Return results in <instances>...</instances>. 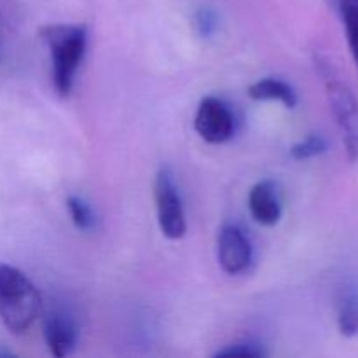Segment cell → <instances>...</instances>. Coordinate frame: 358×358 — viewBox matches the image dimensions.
Returning a JSON list of instances; mask_svg holds the SVG:
<instances>
[{
	"instance_id": "11",
	"label": "cell",
	"mask_w": 358,
	"mask_h": 358,
	"mask_svg": "<svg viewBox=\"0 0 358 358\" xmlns=\"http://www.w3.org/2000/svg\"><path fill=\"white\" fill-rule=\"evenodd\" d=\"M338 329L345 338L358 336V290L345 289L338 301Z\"/></svg>"
},
{
	"instance_id": "12",
	"label": "cell",
	"mask_w": 358,
	"mask_h": 358,
	"mask_svg": "<svg viewBox=\"0 0 358 358\" xmlns=\"http://www.w3.org/2000/svg\"><path fill=\"white\" fill-rule=\"evenodd\" d=\"M66 208H69L70 219H72L73 226L79 231H91L96 224V217H94L91 206L84 201L79 196H69L66 198Z\"/></svg>"
},
{
	"instance_id": "9",
	"label": "cell",
	"mask_w": 358,
	"mask_h": 358,
	"mask_svg": "<svg viewBox=\"0 0 358 358\" xmlns=\"http://www.w3.org/2000/svg\"><path fill=\"white\" fill-rule=\"evenodd\" d=\"M248 96L255 101H280L287 108H296L299 103L296 90L289 83L275 77H266L248 87Z\"/></svg>"
},
{
	"instance_id": "8",
	"label": "cell",
	"mask_w": 358,
	"mask_h": 358,
	"mask_svg": "<svg viewBox=\"0 0 358 358\" xmlns=\"http://www.w3.org/2000/svg\"><path fill=\"white\" fill-rule=\"evenodd\" d=\"M44 339L51 355L58 358L72 355L77 345L76 324L69 315L55 311L44 320Z\"/></svg>"
},
{
	"instance_id": "15",
	"label": "cell",
	"mask_w": 358,
	"mask_h": 358,
	"mask_svg": "<svg viewBox=\"0 0 358 358\" xmlns=\"http://www.w3.org/2000/svg\"><path fill=\"white\" fill-rule=\"evenodd\" d=\"M194 24L196 30L201 37L210 38L219 28V16L212 7H201L198 13L194 14Z\"/></svg>"
},
{
	"instance_id": "4",
	"label": "cell",
	"mask_w": 358,
	"mask_h": 358,
	"mask_svg": "<svg viewBox=\"0 0 358 358\" xmlns=\"http://www.w3.org/2000/svg\"><path fill=\"white\" fill-rule=\"evenodd\" d=\"M154 198H156L157 224L168 240H180L187 231L184 203L180 192L175 184L173 173L168 168H161L154 184Z\"/></svg>"
},
{
	"instance_id": "7",
	"label": "cell",
	"mask_w": 358,
	"mask_h": 358,
	"mask_svg": "<svg viewBox=\"0 0 358 358\" xmlns=\"http://www.w3.org/2000/svg\"><path fill=\"white\" fill-rule=\"evenodd\" d=\"M248 208L255 222L262 226H275L282 219V199L278 185L273 180H261L248 194Z\"/></svg>"
},
{
	"instance_id": "14",
	"label": "cell",
	"mask_w": 358,
	"mask_h": 358,
	"mask_svg": "<svg viewBox=\"0 0 358 358\" xmlns=\"http://www.w3.org/2000/svg\"><path fill=\"white\" fill-rule=\"evenodd\" d=\"M236 358V357H243V358H262L268 357V352L264 350V346L259 345V343L254 341H240V343H233V345L224 346L222 350L213 353V358Z\"/></svg>"
},
{
	"instance_id": "2",
	"label": "cell",
	"mask_w": 358,
	"mask_h": 358,
	"mask_svg": "<svg viewBox=\"0 0 358 358\" xmlns=\"http://www.w3.org/2000/svg\"><path fill=\"white\" fill-rule=\"evenodd\" d=\"M41 313V294L31 280L9 264H0V320L13 334H24Z\"/></svg>"
},
{
	"instance_id": "1",
	"label": "cell",
	"mask_w": 358,
	"mask_h": 358,
	"mask_svg": "<svg viewBox=\"0 0 358 358\" xmlns=\"http://www.w3.org/2000/svg\"><path fill=\"white\" fill-rule=\"evenodd\" d=\"M51 52V80L59 96H69L87 45L86 27L48 24L38 31Z\"/></svg>"
},
{
	"instance_id": "5",
	"label": "cell",
	"mask_w": 358,
	"mask_h": 358,
	"mask_svg": "<svg viewBox=\"0 0 358 358\" xmlns=\"http://www.w3.org/2000/svg\"><path fill=\"white\" fill-rule=\"evenodd\" d=\"M196 133L205 142L219 145L234 133V117L231 108L215 96L203 98L194 117Z\"/></svg>"
},
{
	"instance_id": "6",
	"label": "cell",
	"mask_w": 358,
	"mask_h": 358,
	"mask_svg": "<svg viewBox=\"0 0 358 358\" xmlns=\"http://www.w3.org/2000/svg\"><path fill=\"white\" fill-rule=\"evenodd\" d=\"M217 257L227 275H241L252 264V245L236 224H226L217 238Z\"/></svg>"
},
{
	"instance_id": "13",
	"label": "cell",
	"mask_w": 358,
	"mask_h": 358,
	"mask_svg": "<svg viewBox=\"0 0 358 358\" xmlns=\"http://www.w3.org/2000/svg\"><path fill=\"white\" fill-rule=\"evenodd\" d=\"M327 140L318 133H313V135H308L306 138L290 147V157L296 161H306L327 152Z\"/></svg>"
},
{
	"instance_id": "10",
	"label": "cell",
	"mask_w": 358,
	"mask_h": 358,
	"mask_svg": "<svg viewBox=\"0 0 358 358\" xmlns=\"http://www.w3.org/2000/svg\"><path fill=\"white\" fill-rule=\"evenodd\" d=\"M325 2L341 17L350 52L358 69V0H325Z\"/></svg>"
},
{
	"instance_id": "16",
	"label": "cell",
	"mask_w": 358,
	"mask_h": 358,
	"mask_svg": "<svg viewBox=\"0 0 358 358\" xmlns=\"http://www.w3.org/2000/svg\"><path fill=\"white\" fill-rule=\"evenodd\" d=\"M14 353L10 352V350H6V348H0V358L2 357H13Z\"/></svg>"
},
{
	"instance_id": "3",
	"label": "cell",
	"mask_w": 358,
	"mask_h": 358,
	"mask_svg": "<svg viewBox=\"0 0 358 358\" xmlns=\"http://www.w3.org/2000/svg\"><path fill=\"white\" fill-rule=\"evenodd\" d=\"M322 69V76L325 77L327 98L331 103L332 114L343 133L346 156L350 163L358 161V100L353 91L343 80L334 77L324 62H318Z\"/></svg>"
}]
</instances>
